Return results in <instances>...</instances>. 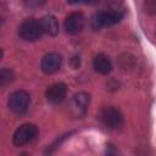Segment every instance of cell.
<instances>
[{
	"instance_id": "obj_1",
	"label": "cell",
	"mask_w": 156,
	"mask_h": 156,
	"mask_svg": "<svg viewBox=\"0 0 156 156\" xmlns=\"http://www.w3.org/2000/svg\"><path fill=\"white\" fill-rule=\"evenodd\" d=\"M18 35L24 41H35L40 39V37L43 35V28L40 21L34 18L24 20L18 28Z\"/></svg>"
},
{
	"instance_id": "obj_2",
	"label": "cell",
	"mask_w": 156,
	"mask_h": 156,
	"mask_svg": "<svg viewBox=\"0 0 156 156\" xmlns=\"http://www.w3.org/2000/svg\"><path fill=\"white\" fill-rule=\"evenodd\" d=\"M102 124L108 129H118L123 126V115L121 111L113 106H106L100 111L99 115Z\"/></svg>"
},
{
	"instance_id": "obj_3",
	"label": "cell",
	"mask_w": 156,
	"mask_h": 156,
	"mask_svg": "<svg viewBox=\"0 0 156 156\" xmlns=\"http://www.w3.org/2000/svg\"><path fill=\"white\" fill-rule=\"evenodd\" d=\"M30 96L26 90H16L13 91L7 100L9 108L16 115H23L29 106Z\"/></svg>"
},
{
	"instance_id": "obj_4",
	"label": "cell",
	"mask_w": 156,
	"mask_h": 156,
	"mask_svg": "<svg viewBox=\"0 0 156 156\" xmlns=\"http://www.w3.org/2000/svg\"><path fill=\"white\" fill-rule=\"evenodd\" d=\"M37 135H38L37 126L33 123H24L16 129L13 134V144L16 146H23L30 143L32 140H34Z\"/></svg>"
},
{
	"instance_id": "obj_5",
	"label": "cell",
	"mask_w": 156,
	"mask_h": 156,
	"mask_svg": "<svg viewBox=\"0 0 156 156\" xmlns=\"http://www.w3.org/2000/svg\"><path fill=\"white\" fill-rule=\"evenodd\" d=\"M122 13L119 11H101L93 16L91 26L94 29H100L104 27L112 26L122 20Z\"/></svg>"
},
{
	"instance_id": "obj_6",
	"label": "cell",
	"mask_w": 156,
	"mask_h": 156,
	"mask_svg": "<svg viewBox=\"0 0 156 156\" xmlns=\"http://www.w3.org/2000/svg\"><path fill=\"white\" fill-rule=\"evenodd\" d=\"M89 102H90V95L87 93H78L73 95L69 106L72 115L74 117H83L88 111Z\"/></svg>"
},
{
	"instance_id": "obj_7",
	"label": "cell",
	"mask_w": 156,
	"mask_h": 156,
	"mask_svg": "<svg viewBox=\"0 0 156 156\" xmlns=\"http://www.w3.org/2000/svg\"><path fill=\"white\" fill-rule=\"evenodd\" d=\"M85 17L82 12H72L65 20V29L69 34H78L83 30Z\"/></svg>"
},
{
	"instance_id": "obj_8",
	"label": "cell",
	"mask_w": 156,
	"mask_h": 156,
	"mask_svg": "<svg viewBox=\"0 0 156 156\" xmlns=\"http://www.w3.org/2000/svg\"><path fill=\"white\" fill-rule=\"evenodd\" d=\"M62 66V56L57 52L46 54L41 60V69L46 74H52L57 72Z\"/></svg>"
},
{
	"instance_id": "obj_9",
	"label": "cell",
	"mask_w": 156,
	"mask_h": 156,
	"mask_svg": "<svg viewBox=\"0 0 156 156\" xmlns=\"http://www.w3.org/2000/svg\"><path fill=\"white\" fill-rule=\"evenodd\" d=\"M66 94H67V85L65 83H55L48 88L46 100L52 105H57L61 101H63Z\"/></svg>"
},
{
	"instance_id": "obj_10",
	"label": "cell",
	"mask_w": 156,
	"mask_h": 156,
	"mask_svg": "<svg viewBox=\"0 0 156 156\" xmlns=\"http://www.w3.org/2000/svg\"><path fill=\"white\" fill-rule=\"evenodd\" d=\"M93 66H94V69L100 73V74H107L111 72L112 69V63H111V60L108 58V56L104 55V54H98L95 57H94V61H93Z\"/></svg>"
},
{
	"instance_id": "obj_11",
	"label": "cell",
	"mask_w": 156,
	"mask_h": 156,
	"mask_svg": "<svg viewBox=\"0 0 156 156\" xmlns=\"http://www.w3.org/2000/svg\"><path fill=\"white\" fill-rule=\"evenodd\" d=\"M40 24L43 28V33L49 35H56L58 33V22L57 18L52 15H46L40 20Z\"/></svg>"
},
{
	"instance_id": "obj_12",
	"label": "cell",
	"mask_w": 156,
	"mask_h": 156,
	"mask_svg": "<svg viewBox=\"0 0 156 156\" xmlns=\"http://www.w3.org/2000/svg\"><path fill=\"white\" fill-rule=\"evenodd\" d=\"M15 78V74L12 69L10 68H2L0 69V87H5L10 84Z\"/></svg>"
},
{
	"instance_id": "obj_13",
	"label": "cell",
	"mask_w": 156,
	"mask_h": 156,
	"mask_svg": "<svg viewBox=\"0 0 156 156\" xmlns=\"http://www.w3.org/2000/svg\"><path fill=\"white\" fill-rule=\"evenodd\" d=\"M100 0H83V2H85V4H89V5H95V4H98Z\"/></svg>"
},
{
	"instance_id": "obj_14",
	"label": "cell",
	"mask_w": 156,
	"mask_h": 156,
	"mask_svg": "<svg viewBox=\"0 0 156 156\" xmlns=\"http://www.w3.org/2000/svg\"><path fill=\"white\" fill-rule=\"evenodd\" d=\"M69 4L74 5V4H79V2H83V0H67Z\"/></svg>"
},
{
	"instance_id": "obj_15",
	"label": "cell",
	"mask_w": 156,
	"mask_h": 156,
	"mask_svg": "<svg viewBox=\"0 0 156 156\" xmlns=\"http://www.w3.org/2000/svg\"><path fill=\"white\" fill-rule=\"evenodd\" d=\"M1 57H2V49L0 48V60H1Z\"/></svg>"
},
{
	"instance_id": "obj_16",
	"label": "cell",
	"mask_w": 156,
	"mask_h": 156,
	"mask_svg": "<svg viewBox=\"0 0 156 156\" xmlns=\"http://www.w3.org/2000/svg\"><path fill=\"white\" fill-rule=\"evenodd\" d=\"M1 24H2V18L0 17V27H1Z\"/></svg>"
}]
</instances>
